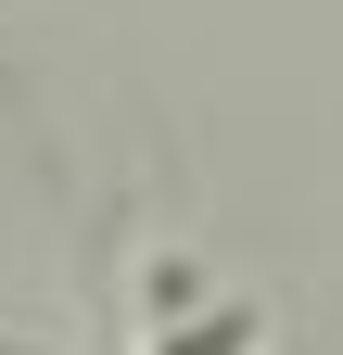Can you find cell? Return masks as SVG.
<instances>
[{"label": "cell", "mask_w": 343, "mask_h": 355, "mask_svg": "<svg viewBox=\"0 0 343 355\" xmlns=\"http://www.w3.org/2000/svg\"><path fill=\"white\" fill-rule=\"evenodd\" d=\"M140 355H267V304L254 292H191Z\"/></svg>", "instance_id": "1"}]
</instances>
